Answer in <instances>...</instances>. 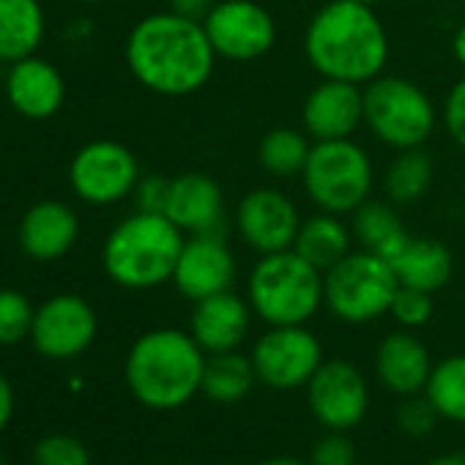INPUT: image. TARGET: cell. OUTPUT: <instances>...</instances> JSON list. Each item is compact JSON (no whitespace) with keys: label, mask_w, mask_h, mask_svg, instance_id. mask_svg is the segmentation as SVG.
<instances>
[{"label":"cell","mask_w":465,"mask_h":465,"mask_svg":"<svg viewBox=\"0 0 465 465\" xmlns=\"http://www.w3.org/2000/svg\"><path fill=\"white\" fill-rule=\"evenodd\" d=\"M124 55L132 77L143 88L170 99L197 94L211 80L216 64L203 23L170 9L134 23Z\"/></svg>","instance_id":"obj_1"},{"label":"cell","mask_w":465,"mask_h":465,"mask_svg":"<svg viewBox=\"0 0 465 465\" xmlns=\"http://www.w3.org/2000/svg\"><path fill=\"white\" fill-rule=\"evenodd\" d=\"M304 53L321 77L367 85L389 64V36L375 6L329 0L304 31Z\"/></svg>","instance_id":"obj_2"},{"label":"cell","mask_w":465,"mask_h":465,"mask_svg":"<svg viewBox=\"0 0 465 465\" xmlns=\"http://www.w3.org/2000/svg\"><path fill=\"white\" fill-rule=\"evenodd\" d=\"M208 353L181 329H151L137 337L124 361L132 397L151 411L183 408L203 389Z\"/></svg>","instance_id":"obj_3"},{"label":"cell","mask_w":465,"mask_h":465,"mask_svg":"<svg viewBox=\"0 0 465 465\" xmlns=\"http://www.w3.org/2000/svg\"><path fill=\"white\" fill-rule=\"evenodd\" d=\"M186 236L164 216L134 211L118 222L102 247L104 274L126 291H151L173 280Z\"/></svg>","instance_id":"obj_4"},{"label":"cell","mask_w":465,"mask_h":465,"mask_svg":"<svg viewBox=\"0 0 465 465\" xmlns=\"http://www.w3.org/2000/svg\"><path fill=\"white\" fill-rule=\"evenodd\" d=\"M247 302L269 326H307L323 302V272L296 250L261 255L247 280Z\"/></svg>","instance_id":"obj_5"},{"label":"cell","mask_w":465,"mask_h":465,"mask_svg":"<svg viewBox=\"0 0 465 465\" xmlns=\"http://www.w3.org/2000/svg\"><path fill=\"white\" fill-rule=\"evenodd\" d=\"M364 124L389 148H421L438 124V110L413 80L381 74L364 85Z\"/></svg>","instance_id":"obj_6"},{"label":"cell","mask_w":465,"mask_h":465,"mask_svg":"<svg viewBox=\"0 0 465 465\" xmlns=\"http://www.w3.org/2000/svg\"><path fill=\"white\" fill-rule=\"evenodd\" d=\"M304 192L310 200L329 213H353L361 203L370 200L375 170L370 153L348 140H323L312 143L307 167L302 173Z\"/></svg>","instance_id":"obj_7"},{"label":"cell","mask_w":465,"mask_h":465,"mask_svg":"<svg viewBox=\"0 0 465 465\" xmlns=\"http://www.w3.org/2000/svg\"><path fill=\"white\" fill-rule=\"evenodd\" d=\"M397 288L391 263L367 250L348 252L323 274V302L345 323H370L389 315Z\"/></svg>","instance_id":"obj_8"},{"label":"cell","mask_w":465,"mask_h":465,"mask_svg":"<svg viewBox=\"0 0 465 465\" xmlns=\"http://www.w3.org/2000/svg\"><path fill=\"white\" fill-rule=\"evenodd\" d=\"M140 181L137 156L115 140L85 143L69 164L72 192L88 205H115L134 194Z\"/></svg>","instance_id":"obj_9"},{"label":"cell","mask_w":465,"mask_h":465,"mask_svg":"<svg viewBox=\"0 0 465 465\" xmlns=\"http://www.w3.org/2000/svg\"><path fill=\"white\" fill-rule=\"evenodd\" d=\"M250 359L258 381L274 391L307 386L326 361L321 340L307 326H269V331L255 342Z\"/></svg>","instance_id":"obj_10"},{"label":"cell","mask_w":465,"mask_h":465,"mask_svg":"<svg viewBox=\"0 0 465 465\" xmlns=\"http://www.w3.org/2000/svg\"><path fill=\"white\" fill-rule=\"evenodd\" d=\"M205 36L224 61H258L277 42L274 17L255 0H219L203 20Z\"/></svg>","instance_id":"obj_11"},{"label":"cell","mask_w":465,"mask_h":465,"mask_svg":"<svg viewBox=\"0 0 465 465\" xmlns=\"http://www.w3.org/2000/svg\"><path fill=\"white\" fill-rule=\"evenodd\" d=\"M99 331L96 310L74 293H58L36 307L31 342L47 359H74L85 353Z\"/></svg>","instance_id":"obj_12"},{"label":"cell","mask_w":465,"mask_h":465,"mask_svg":"<svg viewBox=\"0 0 465 465\" xmlns=\"http://www.w3.org/2000/svg\"><path fill=\"white\" fill-rule=\"evenodd\" d=\"M304 389L312 416L326 430H353L370 408L367 381L361 370L345 359L323 361Z\"/></svg>","instance_id":"obj_13"},{"label":"cell","mask_w":465,"mask_h":465,"mask_svg":"<svg viewBox=\"0 0 465 465\" xmlns=\"http://www.w3.org/2000/svg\"><path fill=\"white\" fill-rule=\"evenodd\" d=\"M302 216L296 203L274 186H258L247 192L236 208V230L242 242L258 255H274L293 250Z\"/></svg>","instance_id":"obj_14"},{"label":"cell","mask_w":465,"mask_h":465,"mask_svg":"<svg viewBox=\"0 0 465 465\" xmlns=\"http://www.w3.org/2000/svg\"><path fill=\"white\" fill-rule=\"evenodd\" d=\"M183 299L192 304L222 291H232L236 282V258L222 242L219 232H200L189 236L181 247L173 280Z\"/></svg>","instance_id":"obj_15"},{"label":"cell","mask_w":465,"mask_h":465,"mask_svg":"<svg viewBox=\"0 0 465 465\" xmlns=\"http://www.w3.org/2000/svg\"><path fill=\"white\" fill-rule=\"evenodd\" d=\"M364 124V85L321 80L302 104V129L312 143L348 140Z\"/></svg>","instance_id":"obj_16"},{"label":"cell","mask_w":465,"mask_h":465,"mask_svg":"<svg viewBox=\"0 0 465 465\" xmlns=\"http://www.w3.org/2000/svg\"><path fill=\"white\" fill-rule=\"evenodd\" d=\"M4 91L12 110L28 121H47L58 115L66 102L64 74L55 64L39 55H28L9 64Z\"/></svg>","instance_id":"obj_17"},{"label":"cell","mask_w":465,"mask_h":465,"mask_svg":"<svg viewBox=\"0 0 465 465\" xmlns=\"http://www.w3.org/2000/svg\"><path fill=\"white\" fill-rule=\"evenodd\" d=\"M164 216L183 236L219 232L224 222V192L219 181L208 173H181L170 178Z\"/></svg>","instance_id":"obj_18"},{"label":"cell","mask_w":465,"mask_h":465,"mask_svg":"<svg viewBox=\"0 0 465 465\" xmlns=\"http://www.w3.org/2000/svg\"><path fill=\"white\" fill-rule=\"evenodd\" d=\"M252 315L255 312L247 299H242L232 291H222V293L194 302V310L189 318V334L208 356L239 351L250 334Z\"/></svg>","instance_id":"obj_19"},{"label":"cell","mask_w":465,"mask_h":465,"mask_svg":"<svg viewBox=\"0 0 465 465\" xmlns=\"http://www.w3.org/2000/svg\"><path fill=\"white\" fill-rule=\"evenodd\" d=\"M80 236V219L72 205L61 200H39L20 219V250L39 263L64 258Z\"/></svg>","instance_id":"obj_20"},{"label":"cell","mask_w":465,"mask_h":465,"mask_svg":"<svg viewBox=\"0 0 465 465\" xmlns=\"http://www.w3.org/2000/svg\"><path fill=\"white\" fill-rule=\"evenodd\" d=\"M375 372L391 394L413 397L424 391L432 372V359L419 337L411 331H391L375 351Z\"/></svg>","instance_id":"obj_21"},{"label":"cell","mask_w":465,"mask_h":465,"mask_svg":"<svg viewBox=\"0 0 465 465\" xmlns=\"http://www.w3.org/2000/svg\"><path fill=\"white\" fill-rule=\"evenodd\" d=\"M397 282L405 288H419L427 293H438L454 269L451 252L438 239H408V244L389 261Z\"/></svg>","instance_id":"obj_22"},{"label":"cell","mask_w":465,"mask_h":465,"mask_svg":"<svg viewBox=\"0 0 465 465\" xmlns=\"http://www.w3.org/2000/svg\"><path fill=\"white\" fill-rule=\"evenodd\" d=\"M47 34L39 0H0V64L36 55Z\"/></svg>","instance_id":"obj_23"},{"label":"cell","mask_w":465,"mask_h":465,"mask_svg":"<svg viewBox=\"0 0 465 465\" xmlns=\"http://www.w3.org/2000/svg\"><path fill=\"white\" fill-rule=\"evenodd\" d=\"M293 250L326 274L334 263H340L348 252H353L351 227L340 219V213L321 211L310 219H302Z\"/></svg>","instance_id":"obj_24"},{"label":"cell","mask_w":465,"mask_h":465,"mask_svg":"<svg viewBox=\"0 0 465 465\" xmlns=\"http://www.w3.org/2000/svg\"><path fill=\"white\" fill-rule=\"evenodd\" d=\"M353 236L361 250L391 261L411 239V232L402 227L397 211L389 203L367 200L353 211Z\"/></svg>","instance_id":"obj_25"},{"label":"cell","mask_w":465,"mask_h":465,"mask_svg":"<svg viewBox=\"0 0 465 465\" xmlns=\"http://www.w3.org/2000/svg\"><path fill=\"white\" fill-rule=\"evenodd\" d=\"M258 375L252 367V359L239 353V351H227V353H211L205 359V370H203V394L211 402L219 405H232L244 400L252 386H255Z\"/></svg>","instance_id":"obj_26"},{"label":"cell","mask_w":465,"mask_h":465,"mask_svg":"<svg viewBox=\"0 0 465 465\" xmlns=\"http://www.w3.org/2000/svg\"><path fill=\"white\" fill-rule=\"evenodd\" d=\"M432 175L435 167L430 153L421 148H405L397 151V156L389 162L383 173V192L394 205H411L427 194Z\"/></svg>","instance_id":"obj_27"},{"label":"cell","mask_w":465,"mask_h":465,"mask_svg":"<svg viewBox=\"0 0 465 465\" xmlns=\"http://www.w3.org/2000/svg\"><path fill=\"white\" fill-rule=\"evenodd\" d=\"M310 151H312V137L304 129L277 126L263 134L258 145V162L266 173L277 178H293L304 173Z\"/></svg>","instance_id":"obj_28"},{"label":"cell","mask_w":465,"mask_h":465,"mask_svg":"<svg viewBox=\"0 0 465 465\" xmlns=\"http://www.w3.org/2000/svg\"><path fill=\"white\" fill-rule=\"evenodd\" d=\"M424 397L440 419L465 424V353H454L432 364Z\"/></svg>","instance_id":"obj_29"},{"label":"cell","mask_w":465,"mask_h":465,"mask_svg":"<svg viewBox=\"0 0 465 465\" xmlns=\"http://www.w3.org/2000/svg\"><path fill=\"white\" fill-rule=\"evenodd\" d=\"M36 318V307L31 299L15 288L0 291V345H17L25 337H31Z\"/></svg>","instance_id":"obj_30"},{"label":"cell","mask_w":465,"mask_h":465,"mask_svg":"<svg viewBox=\"0 0 465 465\" xmlns=\"http://www.w3.org/2000/svg\"><path fill=\"white\" fill-rule=\"evenodd\" d=\"M34 465H91V454L80 438L53 432L34 446Z\"/></svg>","instance_id":"obj_31"},{"label":"cell","mask_w":465,"mask_h":465,"mask_svg":"<svg viewBox=\"0 0 465 465\" xmlns=\"http://www.w3.org/2000/svg\"><path fill=\"white\" fill-rule=\"evenodd\" d=\"M435 312L432 293L419 291V288H405L400 285L394 293V302L389 307V315L402 326V329H421Z\"/></svg>","instance_id":"obj_32"},{"label":"cell","mask_w":465,"mask_h":465,"mask_svg":"<svg viewBox=\"0 0 465 465\" xmlns=\"http://www.w3.org/2000/svg\"><path fill=\"white\" fill-rule=\"evenodd\" d=\"M438 413L432 408V402L421 394H413V397H405V402L400 405L397 411V424L405 435L411 438H424L432 432V427L438 424Z\"/></svg>","instance_id":"obj_33"},{"label":"cell","mask_w":465,"mask_h":465,"mask_svg":"<svg viewBox=\"0 0 465 465\" xmlns=\"http://www.w3.org/2000/svg\"><path fill=\"white\" fill-rule=\"evenodd\" d=\"M310 465H356V446L337 430H329L310 451Z\"/></svg>","instance_id":"obj_34"},{"label":"cell","mask_w":465,"mask_h":465,"mask_svg":"<svg viewBox=\"0 0 465 465\" xmlns=\"http://www.w3.org/2000/svg\"><path fill=\"white\" fill-rule=\"evenodd\" d=\"M443 126H446V134L465 151V74L446 94V102H443Z\"/></svg>","instance_id":"obj_35"},{"label":"cell","mask_w":465,"mask_h":465,"mask_svg":"<svg viewBox=\"0 0 465 465\" xmlns=\"http://www.w3.org/2000/svg\"><path fill=\"white\" fill-rule=\"evenodd\" d=\"M167 192H170V178H164V175H140V181L134 186L137 211L164 213Z\"/></svg>","instance_id":"obj_36"},{"label":"cell","mask_w":465,"mask_h":465,"mask_svg":"<svg viewBox=\"0 0 465 465\" xmlns=\"http://www.w3.org/2000/svg\"><path fill=\"white\" fill-rule=\"evenodd\" d=\"M216 4H219V0H170V12L203 23Z\"/></svg>","instance_id":"obj_37"},{"label":"cell","mask_w":465,"mask_h":465,"mask_svg":"<svg viewBox=\"0 0 465 465\" xmlns=\"http://www.w3.org/2000/svg\"><path fill=\"white\" fill-rule=\"evenodd\" d=\"M12 416H15V389L6 381V375H0V432L6 430Z\"/></svg>","instance_id":"obj_38"},{"label":"cell","mask_w":465,"mask_h":465,"mask_svg":"<svg viewBox=\"0 0 465 465\" xmlns=\"http://www.w3.org/2000/svg\"><path fill=\"white\" fill-rule=\"evenodd\" d=\"M451 53H454V61L465 69V23L454 31V39H451Z\"/></svg>","instance_id":"obj_39"},{"label":"cell","mask_w":465,"mask_h":465,"mask_svg":"<svg viewBox=\"0 0 465 465\" xmlns=\"http://www.w3.org/2000/svg\"><path fill=\"white\" fill-rule=\"evenodd\" d=\"M258 465H310V462H304V460H299V457L277 454V457H266V460H261Z\"/></svg>","instance_id":"obj_40"},{"label":"cell","mask_w":465,"mask_h":465,"mask_svg":"<svg viewBox=\"0 0 465 465\" xmlns=\"http://www.w3.org/2000/svg\"><path fill=\"white\" fill-rule=\"evenodd\" d=\"M427 465H465V457L462 454H440V457H432Z\"/></svg>","instance_id":"obj_41"},{"label":"cell","mask_w":465,"mask_h":465,"mask_svg":"<svg viewBox=\"0 0 465 465\" xmlns=\"http://www.w3.org/2000/svg\"><path fill=\"white\" fill-rule=\"evenodd\" d=\"M359 4H367V6H375V4H378V0H359Z\"/></svg>","instance_id":"obj_42"},{"label":"cell","mask_w":465,"mask_h":465,"mask_svg":"<svg viewBox=\"0 0 465 465\" xmlns=\"http://www.w3.org/2000/svg\"><path fill=\"white\" fill-rule=\"evenodd\" d=\"M80 4H104V0H80Z\"/></svg>","instance_id":"obj_43"},{"label":"cell","mask_w":465,"mask_h":465,"mask_svg":"<svg viewBox=\"0 0 465 465\" xmlns=\"http://www.w3.org/2000/svg\"><path fill=\"white\" fill-rule=\"evenodd\" d=\"M0 465H4V454H0Z\"/></svg>","instance_id":"obj_44"}]
</instances>
